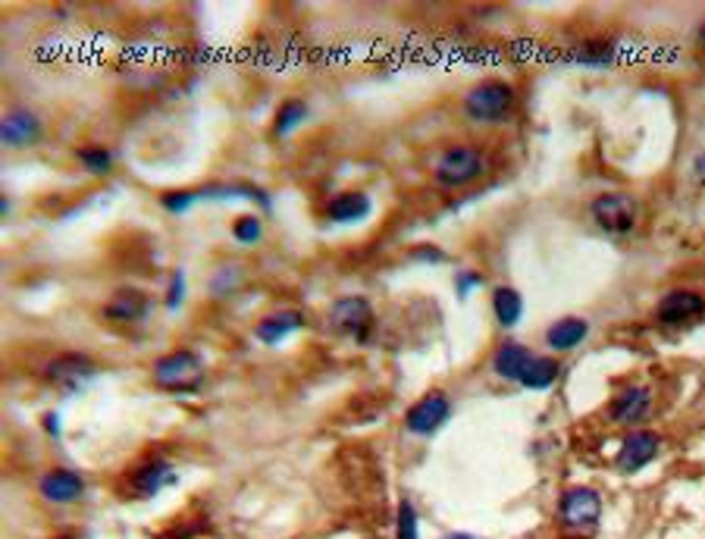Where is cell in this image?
I'll use <instances>...</instances> for the list:
<instances>
[{"label":"cell","instance_id":"6da1fadb","mask_svg":"<svg viewBox=\"0 0 705 539\" xmlns=\"http://www.w3.org/2000/svg\"><path fill=\"white\" fill-rule=\"evenodd\" d=\"M154 383L167 392H195L204 383V361L188 348L163 354L154 364Z\"/></svg>","mask_w":705,"mask_h":539},{"label":"cell","instance_id":"7a4b0ae2","mask_svg":"<svg viewBox=\"0 0 705 539\" xmlns=\"http://www.w3.org/2000/svg\"><path fill=\"white\" fill-rule=\"evenodd\" d=\"M511 107H514V88L508 82H495V79L493 82H480L464 97V113L480 122L505 120L511 113Z\"/></svg>","mask_w":705,"mask_h":539},{"label":"cell","instance_id":"3957f363","mask_svg":"<svg viewBox=\"0 0 705 539\" xmlns=\"http://www.w3.org/2000/svg\"><path fill=\"white\" fill-rule=\"evenodd\" d=\"M593 220L602 232L609 236H624L636 226L640 220V201L634 195H624V192H609V195H599L593 201Z\"/></svg>","mask_w":705,"mask_h":539},{"label":"cell","instance_id":"277c9868","mask_svg":"<svg viewBox=\"0 0 705 539\" xmlns=\"http://www.w3.org/2000/svg\"><path fill=\"white\" fill-rule=\"evenodd\" d=\"M486 163H483V154L477 148H468V145H458V148H449L436 163V182L445 188H458L468 186V182L480 179Z\"/></svg>","mask_w":705,"mask_h":539},{"label":"cell","instance_id":"5b68a950","mask_svg":"<svg viewBox=\"0 0 705 539\" xmlns=\"http://www.w3.org/2000/svg\"><path fill=\"white\" fill-rule=\"evenodd\" d=\"M373 308L367 298L361 295H342L329 308V327L339 336H352V339H364L370 333Z\"/></svg>","mask_w":705,"mask_h":539},{"label":"cell","instance_id":"8992f818","mask_svg":"<svg viewBox=\"0 0 705 539\" xmlns=\"http://www.w3.org/2000/svg\"><path fill=\"white\" fill-rule=\"evenodd\" d=\"M452 414V402L445 392H427L417 404H411L408 418H404V427L417 436H433L439 427L449 420Z\"/></svg>","mask_w":705,"mask_h":539},{"label":"cell","instance_id":"52a82bcc","mask_svg":"<svg viewBox=\"0 0 705 539\" xmlns=\"http://www.w3.org/2000/svg\"><path fill=\"white\" fill-rule=\"evenodd\" d=\"M561 520L568 527H577V530H584V527H593L599 520V514H602V499H599L596 489H586V486H577V489H568V493L561 495Z\"/></svg>","mask_w":705,"mask_h":539},{"label":"cell","instance_id":"ba28073f","mask_svg":"<svg viewBox=\"0 0 705 539\" xmlns=\"http://www.w3.org/2000/svg\"><path fill=\"white\" fill-rule=\"evenodd\" d=\"M45 135V126H41L38 113L26 107H13L7 116H4V126H0V142L7 148H26V145H35Z\"/></svg>","mask_w":705,"mask_h":539},{"label":"cell","instance_id":"9c48e42d","mask_svg":"<svg viewBox=\"0 0 705 539\" xmlns=\"http://www.w3.org/2000/svg\"><path fill=\"white\" fill-rule=\"evenodd\" d=\"M649 408H652V392L646 386H627L611 398L609 418L615 424H640L649 418Z\"/></svg>","mask_w":705,"mask_h":539},{"label":"cell","instance_id":"30bf717a","mask_svg":"<svg viewBox=\"0 0 705 539\" xmlns=\"http://www.w3.org/2000/svg\"><path fill=\"white\" fill-rule=\"evenodd\" d=\"M659 449H661V439L655 436V433H649V430L630 433L621 443V452H618V468H621L624 474H636V470H643L649 461H655Z\"/></svg>","mask_w":705,"mask_h":539},{"label":"cell","instance_id":"8fae6325","mask_svg":"<svg viewBox=\"0 0 705 539\" xmlns=\"http://www.w3.org/2000/svg\"><path fill=\"white\" fill-rule=\"evenodd\" d=\"M45 373L51 383L63 386V389H79L88 379H95L97 370H95V361L85 358V354H63V358H54Z\"/></svg>","mask_w":705,"mask_h":539},{"label":"cell","instance_id":"7c38bea8","mask_svg":"<svg viewBox=\"0 0 705 539\" xmlns=\"http://www.w3.org/2000/svg\"><path fill=\"white\" fill-rule=\"evenodd\" d=\"M702 311H705L702 295H696V292H690V289H674L659 302L655 317H659L661 323H668V327H677V323H686V320H693V317H699Z\"/></svg>","mask_w":705,"mask_h":539},{"label":"cell","instance_id":"4fadbf2b","mask_svg":"<svg viewBox=\"0 0 705 539\" xmlns=\"http://www.w3.org/2000/svg\"><path fill=\"white\" fill-rule=\"evenodd\" d=\"M41 495H45L47 502H54V505H70V502H76L79 495L85 493V480L79 474H72V470H51V474L41 477Z\"/></svg>","mask_w":705,"mask_h":539},{"label":"cell","instance_id":"5bb4252c","mask_svg":"<svg viewBox=\"0 0 705 539\" xmlns=\"http://www.w3.org/2000/svg\"><path fill=\"white\" fill-rule=\"evenodd\" d=\"M302 327H304L302 311H276V314H267L261 323H257L254 336L263 342V345H276V342H282L286 336H292Z\"/></svg>","mask_w":705,"mask_h":539},{"label":"cell","instance_id":"9a60e30c","mask_svg":"<svg viewBox=\"0 0 705 539\" xmlns=\"http://www.w3.org/2000/svg\"><path fill=\"white\" fill-rule=\"evenodd\" d=\"M145 314H148V298L141 295V292H132V289L116 292V295L104 304V317L113 320V323H135Z\"/></svg>","mask_w":705,"mask_h":539},{"label":"cell","instance_id":"2e32d148","mask_svg":"<svg viewBox=\"0 0 705 539\" xmlns=\"http://www.w3.org/2000/svg\"><path fill=\"white\" fill-rule=\"evenodd\" d=\"M586 333H590V323L584 317H561V320H555L545 329V342L555 352H571V348H577L586 339Z\"/></svg>","mask_w":705,"mask_h":539},{"label":"cell","instance_id":"e0dca14e","mask_svg":"<svg viewBox=\"0 0 705 539\" xmlns=\"http://www.w3.org/2000/svg\"><path fill=\"white\" fill-rule=\"evenodd\" d=\"M533 361L530 348L520 345V342H505V345H499V352L493 354V370L499 373L502 379H514V383H520V373H524V367Z\"/></svg>","mask_w":705,"mask_h":539},{"label":"cell","instance_id":"ac0fdd59","mask_svg":"<svg viewBox=\"0 0 705 539\" xmlns=\"http://www.w3.org/2000/svg\"><path fill=\"white\" fill-rule=\"evenodd\" d=\"M370 207H373V201L367 198L364 192H342L329 201L327 211L333 223H358V220H364L367 213H370Z\"/></svg>","mask_w":705,"mask_h":539},{"label":"cell","instance_id":"d6986e66","mask_svg":"<svg viewBox=\"0 0 705 539\" xmlns=\"http://www.w3.org/2000/svg\"><path fill=\"white\" fill-rule=\"evenodd\" d=\"M176 480V470L170 468L167 461H151L148 468L145 470H138L135 474V493L138 495H154V493H161L167 483H173Z\"/></svg>","mask_w":705,"mask_h":539},{"label":"cell","instance_id":"ffe728a7","mask_svg":"<svg viewBox=\"0 0 705 539\" xmlns=\"http://www.w3.org/2000/svg\"><path fill=\"white\" fill-rule=\"evenodd\" d=\"M493 311H495V320L505 329H511L514 323L520 320V314H524V298H520V292L511 289V286H502L493 295Z\"/></svg>","mask_w":705,"mask_h":539},{"label":"cell","instance_id":"44dd1931","mask_svg":"<svg viewBox=\"0 0 705 539\" xmlns=\"http://www.w3.org/2000/svg\"><path fill=\"white\" fill-rule=\"evenodd\" d=\"M558 370H561L558 361L536 358V354H533V361L524 367V373H520V386H527V389H549V386L555 383Z\"/></svg>","mask_w":705,"mask_h":539},{"label":"cell","instance_id":"7402d4cb","mask_svg":"<svg viewBox=\"0 0 705 539\" xmlns=\"http://www.w3.org/2000/svg\"><path fill=\"white\" fill-rule=\"evenodd\" d=\"M308 120V104L304 101H286L279 107V113H276V122H273V135H289L295 126H302V122Z\"/></svg>","mask_w":705,"mask_h":539},{"label":"cell","instance_id":"603a6c76","mask_svg":"<svg viewBox=\"0 0 705 539\" xmlns=\"http://www.w3.org/2000/svg\"><path fill=\"white\" fill-rule=\"evenodd\" d=\"M76 161L82 163L88 173H110V167H113V154H110L107 148H79L76 151Z\"/></svg>","mask_w":705,"mask_h":539},{"label":"cell","instance_id":"cb8c5ba5","mask_svg":"<svg viewBox=\"0 0 705 539\" xmlns=\"http://www.w3.org/2000/svg\"><path fill=\"white\" fill-rule=\"evenodd\" d=\"M261 232H263V226L254 213H242V217H236V223H232V236H236V242H242V245L261 242Z\"/></svg>","mask_w":705,"mask_h":539},{"label":"cell","instance_id":"d4e9b609","mask_svg":"<svg viewBox=\"0 0 705 539\" xmlns=\"http://www.w3.org/2000/svg\"><path fill=\"white\" fill-rule=\"evenodd\" d=\"M238 283H242V270L229 267V263H223V267H220L217 273H213L211 292H213V295H226V292H232Z\"/></svg>","mask_w":705,"mask_h":539},{"label":"cell","instance_id":"484cf974","mask_svg":"<svg viewBox=\"0 0 705 539\" xmlns=\"http://www.w3.org/2000/svg\"><path fill=\"white\" fill-rule=\"evenodd\" d=\"M198 198H201V192H167L161 198V204L167 207L170 213H186Z\"/></svg>","mask_w":705,"mask_h":539},{"label":"cell","instance_id":"4316f807","mask_svg":"<svg viewBox=\"0 0 705 539\" xmlns=\"http://www.w3.org/2000/svg\"><path fill=\"white\" fill-rule=\"evenodd\" d=\"M611 54H615V47L611 45H605V41H593V45H586L584 54H580V63L605 66V63H611Z\"/></svg>","mask_w":705,"mask_h":539},{"label":"cell","instance_id":"83f0119b","mask_svg":"<svg viewBox=\"0 0 705 539\" xmlns=\"http://www.w3.org/2000/svg\"><path fill=\"white\" fill-rule=\"evenodd\" d=\"M398 539H417V514L408 502L398 508Z\"/></svg>","mask_w":705,"mask_h":539},{"label":"cell","instance_id":"f1b7e54d","mask_svg":"<svg viewBox=\"0 0 705 539\" xmlns=\"http://www.w3.org/2000/svg\"><path fill=\"white\" fill-rule=\"evenodd\" d=\"M182 295H186V273H182V270H176V273H173V286H170V295H167V308L173 311L176 304L182 302Z\"/></svg>","mask_w":705,"mask_h":539},{"label":"cell","instance_id":"f546056e","mask_svg":"<svg viewBox=\"0 0 705 539\" xmlns=\"http://www.w3.org/2000/svg\"><path fill=\"white\" fill-rule=\"evenodd\" d=\"M480 283H483L480 273H461V277H458V292H461V295H468V292L474 289V286H480Z\"/></svg>","mask_w":705,"mask_h":539},{"label":"cell","instance_id":"4dcf8cb0","mask_svg":"<svg viewBox=\"0 0 705 539\" xmlns=\"http://www.w3.org/2000/svg\"><path fill=\"white\" fill-rule=\"evenodd\" d=\"M45 427L54 433V436H57V433H60V418H57V414H47V418H45Z\"/></svg>","mask_w":705,"mask_h":539},{"label":"cell","instance_id":"1f68e13d","mask_svg":"<svg viewBox=\"0 0 705 539\" xmlns=\"http://www.w3.org/2000/svg\"><path fill=\"white\" fill-rule=\"evenodd\" d=\"M443 539H480V536H474V533H449V536H443Z\"/></svg>","mask_w":705,"mask_h":539},{"label":"cell","instance_id":"d6a6232c","mask_svg":"<svg viewBox=\"0 0 705 539\" xmlns=\"http://www.w3.org/2000/svg\"><path fill=\"white\" fill-rule=\"evenodd\" d=\"M696 173H699V176H705V154H699V157H696Z\"/></svg>","mask_w":705,"mask_h":539}]
</instances>
